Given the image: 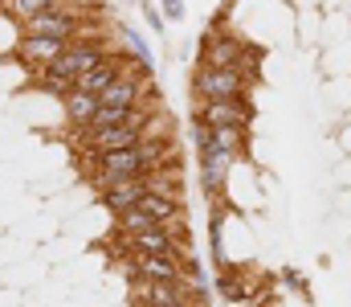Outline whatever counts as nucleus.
<instances>
[{"instance_id": "obj_1", "label": "nucleus", "mask_w": 351, "mask_h": 307, "mask_svg": "<svg viewBox=\"0 0 351 307\" xmlns=\"http://www.w3.org/2000/svg\"><path fill=\"white\" fill-rule=\"evenodd\" d=\"M152 177V164H147V156H143V148H127V152H102V156H94V189L98 193H106V189H114V185H123V181H147Z\"/></svg>"}, {"instance_id": "obj_2", "label": "nucleus", "mask_w": 351, "mask_h": 307, "mask_svg": "<svg viewBox=\"0 0 351 307\" xmlns=\"http://www.w3.org/2000/svg\"><path fill=\"white\" fill-rule=\"evenodd\" d=\"M250 78L233 66V70H217V66H196L192 74V95L204 102H221V99H245Z\"/></svg>"}, {"instance_id": "obj_3", "label": "nucleus", "mask_w": 351, "mask_h": 307, "mask_svg": "<svg viewBox=\"0 0 351 307\" xmlns=\"http://www.w3.org/2000/svg\"><path fill=\"white\" fill-rule=\"evenodd\" d=\"M21 33H25V37H58V41H78V37H86V25H82V16H78L70 4H58V8H49V12L29 16V21L21 25Z\"/></svg>"}, {"instance_id": "obj_4", "label": "nucleus", "mask_w": 351, "mask_h": 307, "mask_svg": "<svg viewBox=\"0 0 351 307\" xmlns=\"http://www.w3.org/2000/svg\"><path fill=\"white\" fill-rule=\"evenodd\" d=\"M192 123H200V127H237V131H250V123H254V106L250 99H221V102H196V111H192Z\"/></svg>"}, {"instance_id": "obj_5", "label": "nucleus", "mask_w": 351, "mask_h": 307, "mask_svg": "<svg viewBox=\"0 0 351 307\" xmlns=\"http://www.w3.org/2000/svg\"><path fill=\"white\" fill-rule=\"evenodd\" d=\"M245 41L233 37V33H221V29H208L204 41H200V66H217V70H233L245 62Z\"/></svg>"}, {"instance_id": "obj_6", "label": "nucleus", "mask_w": 351, "mask_h": 307, "mask_svg": "<svg viewBox=\"0 0 351 307\" xmlns=\"http://www.w3.org/2000/svg\"><path fill=\"white\" fill-rule=\"evenodd\" d=\"M102 62H106V45H102V41H94V37L86 33V37L70 41V49H66V54H62L49 70H58V74H66V78H74V82H78L86 70L102 66Z\"/></svg>"}, {"instance_id": "obj_7", "label": "nucleus", "mask_w": 351, "mask_h": 307, "mask_svg": "<svg viewBox=\"0 0 351 307\" xmlns=\"http://www.w3.org/2000/svg\"><path fill=\"white\" fill-rule=\"evenodd\" d=\"M184 262L188 258H168V254H131V275L139 283H184Z\"/></svg>"}, {"instance_id": "obj_8", "label": "nucleus", "mask_w": 351, "mask_h": 307, "mask_svg": "<svg viewBox=\"0 0 351 307\" xmlns=\"http://www.w3.org/2000/svg\"><path fill=\"white\" fill-rule=\"evenodd\" d=\"M70 49V41H58V37H25L21 33V41H16V62L25 66V70H45V66H53L62 54Z\"/></svg>"}, {"instance_id": "obj_9", "label": "nucleus", "mask_w": 351, "mask_h": 307, "mask_svg": "<svg viewBox=\"0 0 351 307\" xmlns=\"http://www.w3.org/2000/svg\"><path fill=\"white\" fill-rule=\"evenodd\" d=\"M143 127H147V123H127V127H106V131H90V127H82L78 135L94 148V156H102V152H127V148H139Z\"/></svg>"}, {"instance_id": "obj_10", "label": "nucleus", "mask_w": 351, "mask_h": 307, "mask_svg": "<svg viewBox=\"0 0 351 307\" xmlns=\"http://www.w3.org/2000/svg\"><path fill=\"white\" fill-rule=\"evenodd\" d=\"M139 307H196L188 283H139Z\"/></svg>"}, {"instance_id": "obj_11", "label": "nucleus", "mask_w": 351, "mask_h": 307, "mask_svg": "<svg viewBox=\"0 0 351 307\" xmlns=\"http://www.w3.org/2000/svg\"><path fill=\"white\" fill-rule=\"evenodd\" d=\"M229 177H233V160H229V156H221V152H204V156H200V189H204L213 201H221Z\"/></svg>"}, {"instance_id": "obj_12", "label": "nucleus", "mask_w": 351, "mask_h": 307, "mask_svg": "<svg viewBox=\"0 0 351 307\" xmlns=\"http://www.w3.org/2000/svg\"><path fill=\"white\" fill-rule=\"evenodd\" d=\"M143 197H147V181H123V185H114V189H106V193H102V205L119 217V213L135 209Z\"/></svg>"}, {"instance_id": "obj_13", "label": "nucleus", "mask_w": 351, "mask_h": 307, "mask_svg": "<svg viewBox=\"0 0 351 307\" xmlns=\"http://www.w3.org/2000/svg\"><path fill=\"white\" fill-rule=\"evenodd\" d=\"M119 37H123V45H127V58H131L143 74H152V70H156V54H152L147 37H143V33H135L131 25H119Z\"/></svg>"}, {"instance_id": "obj_14", "label": "nucleus", "mask_w": 351, "mask_h": 307, "mask_svg": "<svg viewBox=\"0 0 351 307\" xmlns=\"http://www.w3.org/2000/svg\"><path fill=\"white\" fill-rule=\"evenodd\" d=\"M62 106H66V119L82 131V127H90V119H94V111H98L102 102L94 99V95H86V91H74V95L62 99Z\"/></svg>"}, {"instance_id": "obj_15", "label": "nucleus", "mask_w": 351, "mask_h": 307, "mask_svg": "<svg viewBox=\"0 0 351 307\" xmlns=\"http://www.w3.org/2000/svg\"><path fill=\"white\" fill-rule=\"evenodd\" d=\"M58 4H66V0H0V8H4V12H12L21 25H25L29 16H37V12H49V8H58Z\"/></svg>"}, {"instance_id": "obj_16", "label": "nucleus", "mask_w": 351, "mask_h": 307, "mask_svg": "<svg viewBox=\"0 0 351 307\" xmlns=\"http://www.w3.org/2000/svg\"><path fill=\"white\" fill-rule=\"evenodd\" d=\"M119 229H123L127 238H135V234H147V229H160V221H156L152 213H143V209L135 205V209H127V213H119Z\"/></svg>"}, {"instance_id": "obj_17", "label": "nucleus", "mask_w": 351, "mask_h": 307, "mask_svg": "<svg viewBox=\"0 0 351 307\" xmlns=\"http://www.w3.org/2000/svg\"><path fill=\"white\" fill-rule=\"evenodd\" d=\"M37 82H41V91H49V95H58V99H66V95H74L78 91V82L74 78H66V74H58V70H41L37 74Z\"/></svg>"}, {"instance_id": "obj_18", "label": "nucleus", "mask_w": 351, "mask_h": 307, "mask_svg": "<svg viewBox=\"0 0 351 307\" xmlns=\"http://www.w3.org/2000/svg\"><path fill=\"white\" fill-rule=\"evenodd\" d=\"M217 291H221L229 304L250 299V291H245V283H241V275H237V271H221V275H217Z\"/></svg>"}, {"instance_id": "obj_19", "label": "nucleus", "mask_w": 351, "mask_h": 307, "mask_svg": "<svg viewBox=\"0 0 351 307\" xmlns=\"http://www.w3.org/2000/svg\"><path fill=\"white\" fill-rule=\"evenodd\" d=\"M139 8H143V21L152 25V33H164V29H168V21H164V12H160V4H152V0H143Z\"/></svg>"}, {"instance_id": "obj_20", "label": "nucleus", "mask_w": 351, "mask_h": 307, "mask_svg": "<svg viewBox=\"0 0 351 307\" xmlns=\"http://www.w3.org/2000/svg\"><path fill=\"white\" fill-rule=\"evenodd\" d=\"M160 12H164V21H184L188 16V8H184V0H160Z\"/></svg>"}, {"instance_id": "obj_21", "label": "nucleus", "mask_w": 351, "mask_h": 307, "mask_svg": "<svg viewBox=\"0 0 351 307\" xmlns=\"http://www.w3.org/2000/svg\"><path fill=\"white\" fill-rule=\"evenodd\" d=\"M335 185H339V189H351V156L335 168Z\"/></svg>"}, {"instance_id": "obj_22", "label": "nucleus", "mask_w": 351, "mask_h": 307, "mask_svg": "<svg viewBox=\"0 0 351 307\" xmlns=\"http://www.w3.org/2000/svg\"><path fill=\"white\" fill-rule=\"evenodd\" d=\"M335 209H339L343 217H351V189H339V201H335Z\"/></svg>"}, {"instance_id": "obj_23", "label": "nucleus", "mask_w": 351, "mask_h": 307, "mask_svg": "<svg viewBox=\"0 0 351 307\" xmlns=\"http://www.w3.org/2000/svg\"><path fill=\"white\" fill-rule=\"evenodd\" d=\"M335 139H339V148H343V152L351 156V123L343 127V135H335Z\"/></svg>"}, {"instance_id": "obj_24", "label": "nucleus", "mask_w": 351, "mask_h": 307, "mask_svg": "<svg viewBox=\"0 0 351 307\" xmlns=\"http://www.w3.org/2000/svg\"><path fill=\"white\" fill-rule=\"evenodd\" d=\"M131 4H143V0H131Z\"/></svg>"}]
</instances>
